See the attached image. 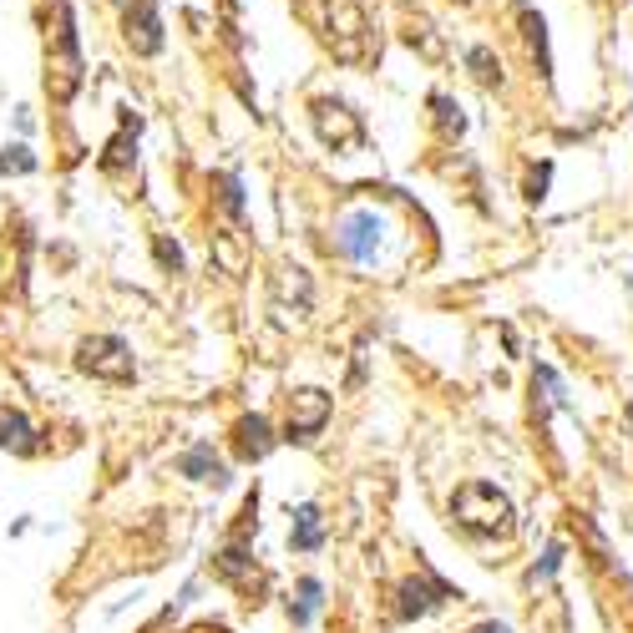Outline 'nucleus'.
Returning <instances> with one entry per match:
<instances>
[{
	"label": "nucleus",
	"instance_id": "nucleus-10",
	"mask_svg": "<svg viewBox=\"0 0 633 633\" xmlns=\"http://www.w3.org/2000/svg\"><path fill=\"white\" fill-rule=\"evenodd\" d=\"M441 598H451L446 583H436L431 573H426V578H411V583L401 588V618H421V613H431Z\"/></svg>",
	"mask_w": 633,
	"mask_h": 633
},
{
	"label": "nucleus",
	"instance_id": "nucleus-5",
	"mask_svg": "<svg viewBox=\"0 0 633 633\" xmlns=\"http://www.w3.org/2000/svg\"><path fill=\"white\" fill-rule=\"evenodd\" d=\"M330 411H335V401H330L325 390H294L289 395V436L294 441H309L314 431L330 421Z\"/></svg>",
	"mask_w": 633,
	"mask_h": 633
},
{
	"label": "nucleus",
	"instance_id": "nucleus-14",
	"mask_svg": "<svg viewBox=\"0 0 633 633\" xmlns=\"http://www.w3.org/2000/svg\"><path fill=\"white\" fill-rule=\"evenodd\" d=\"M466 61H471V66H477V76H482V82H487V87H492V82H502V66L492 61V51H487V46H477V51H471Z\"/></svg>",
	"mask_w": 633,
	"mask_h": 633
},
{
	"label": "nucleus",
	"instance_id": "nucleus-6",
	"mask_svg": "<svg viewBox=\"0 0 633 633\" xmlns=\"http://www.w3.org/2000/svg\"><path fill=\"white\" fill-rule=\"evenodd\" d=\"M314 127H320V137L340 152V147H355L360 137H365V127H360V117L345 107V102H314Z\"/></svg>",
	"mask_w": 633,
	"mask_h": 633
},
{
	"label": "nucleus",
	"instance_id": "nucleus-1",
	"mask_svg": "<svg viewBox=\"0 0 633 633\" xmlns=\"http://www.w3.org/2000/svg\"><path fill=\"white\" fill-rule=\"evenodd\" d=\"M451 517L456 527H466L471 537H507L512 532V502L507 492H497L492 482H466L451 497Z\"/></svg>",
	"mask_w": 633,
	"mask_h": 633
},
{
	"label": "nucleus",
	"instance_id": "nucleus-12",
	"mask_svg": "<svg viewBox=\"0 0 633 633\" xmlns=\"http://www.w3.org/2000/svg\"><path fill=\"white\" fill-rule=\"evenodd\" d=\"M0 451H36L31 421H26L21 411H6V416H0Z\"/></svg>",
	"mask_w": 633,
	"mask_h": 633
},
{
	"label": "nucleus",
	"instance_id": "nucleus-18",
	"mask_svg": "<svg viewBox=\"0 0 633 633\" xmlns=\"http://www.w3.org/2000/svg\"><path fill=\"white\" fill-rule=\"evenodd\" d=\"M157 259H163L168 269H178V264H183V254H178V244H168V239H157Z\"/></svg>",
	"mask_w": 633,
	"mask_h": 633
},
{
	"label": "nucleus",
	"instance_id": "nucleus-16",
	"mask_svg": "<svg viewBox=\"0 0 633 633\" xmlns=\"http://www.w3.org/2000/svg\"><path fill=\"white\" fill-rule=\"evenodd\" d=\"M527 36H532V51H537V66L547 71L552 61H547V36H542V16H532V11H527Z\"/></svg>",
	"mask_w": 633,
	"mask_h": 633
},
{
	"label": "nucleus",
	"instance_id": "nucleus-15",
	"mask_svg": "<svg viewBox=\"0 0 633 633\" xmlns=\"http://www.w3.org/2000/svg\"><path fill=\"white\" fill-rule=\"evenodd\" d=\"M31 168H36L31 147H6V157H0V173H31Z\"/></svg>",
	"mask_w": 633,
	"mask_h": 633
},
{
	"label": "nucleus",
	"instance_id": "nucleus-4",
	"mask_svg": "<svg viewBox=\"0 0 633 633\" xmlns=\"http://www.w3.org/2000/svg\"><path fill=\"white\" fill-rule=\"evenodd\" d=\"M76 365L97 380H132V350L117 335H92L76 345Z\"/></svg>",
	"mask_w": 633,
	"mask_h": 633
},
{
	"label": "nucleus",
	"instance_id": "nucleus-2",
	"mask_svg": "<svg viewBox=\"0 0 633 633\" xmlns=\"http://www.w3.org/2000/svg\"><path fill=\"white\" fill-rule=\"evenodd\" d=\"M76 87H82V51H76L71 31V6L56 0V31L46 36V92L51 102H71Z\"/></svg>",
	"mask_w": 633,
	"mask_h": 633
},
{
	"label": "nucleus",
	"instance_id": "nucleus-11",
	"mask_svg": "<svg viewBox=\"0 0 633 633\" xmlns=\"http://www.w3.org/2000/svg\"><path fill=\"white\" fill-rule=\"evenodd\" d=\"M183 471H188V477H198V482H213V487L228 482V471H223V461L213 456V446H193V451L183 456Z\"/></svg>",
	"mask_w": 633,
	"mask_h": 633
},
{
	"label": "nucleus",
	"instance_id": "nucleus-13",
	"mask_svg": "<svg viewBox=\"0 0 633 633\" xmlns=\"http://www.w3.org/2000/svg\"><path fill=\"white\" fill-rule=\"evenodd\" d=\"M320 537H325L320 507H299V517H294V547L299 552H314V547H320Z\"/></svg>",
	"mask_w": 633,
	"mask_h": 633
},
{
	"label": "nucleus",
	"instance_id": "nucleus-19",
	"mask_svg": "<svg viewBox=\"0 0 633 633\" xmlns=\"http://www.w3.org/2000/svg\"><path fill=\"white\" fill-rule=\"evenodd\" d=\"M542 188H547V168H537V178H532V183H527V198H532V203H537V198H542Z\"/></svg>",
	"mask_w": 633,
	"mask_h": 633
},
{
	"label": "nucleus",
	"instance_id": "nucleus-20",
	"mask_svg": "<svg viewBox=\"0 0 633 633\" xmlns=\"http://www.w3.org/2000/svg\"><path fill=\"white\" fill-rule=\"evenodd\" d=\"M477 633H507V623H482Z\"/></svg>",
	"mask_w": 633,
	"mask_h": 633
},
{
	"label": "nucleus",
	"instance_id": "nucleus-9",
	"mask_svg": "<svg viewBox=\"0 0 633 633\" xmlns=\"http://www.w3.org/2000/svg\"><path fill=\"white\" fill-rule=\"evenodd\" d=\"M233 451H239V461H264V456L274 451L269 421H264V416H244L239 426H233Z\"/></svg>",
	"mask_w": 633,
	"mask_h": 633
},
{
	"label": "nucleus",
	"instance_id": "nucleus-3",
	"mask_svg": "<svg viewBox=\"0 0 633 633\" xmlns=\"http://www.w3.org/2000/svg\"><path fill=\"white\" fill-rule=\"evenodd\" d=\"M320 36L335 51V61L360 66L370 61V21L355 0H325V16H320Z\"/></svg>",
	"mask_w": 633,
	"mask_h": 633
},
{
	"label": "nucleus",
	"instance_id": "nucleus-17",
	"mask_svg": "<svg viewBox=\"0 0 633 633\" xmlns=\"http://www.w3.org/2000/svg\"><path fill=\"white\" fill-rule=\"evenodd\" d=\"M314 603H320V583H314V578H304V583H299V608H294V618L304 623V618L314 613Z\"/></svg>",
	"mask_w": 633,
	"mask_h": 633
},
{
	"label": "nucleus",
	"instance_id": "nucleus-7",
	"mask_svg": "<svg viewBox=\"0 0 633 633\" xmlns=\"http://www.w3.org/2000/svg\"><path fill=\"white\" fill-rule=\"evenodd\" d=\"M375 244H380V218L375 213H350L345 223H340V249L350 254V259H360V264H370L375 259Z\"/></svg>",
	"mask_w": 633,
	"mask_h": 633
},
{
	"label": "nucleus",
	"instance_id": "nucleus-8",
	"mask_svg": "<svg viewBox=\"0 0 633 633\" xmlns=\"http://www.w3.org/2000/svg\"><path fill=\"white\" fill-rule=\"evenodd\" d=\"M122 26H127V46H132V51H142V56L163 51V21H157L152 0H132V11H127Z\"/></svg>",
	"mask_w": 633,
	"mask_h": 633
}]
</instances>
